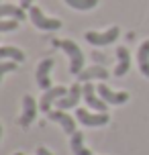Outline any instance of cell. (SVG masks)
<instances>
[{
    "label": "cell",
    "instance_id": "4",
    "mask_svg": "<svg viewBox=\"0 0 149 155\" xmlns=\"http://www.w3.org/2000/svg\"><path fill=\"white\" fill-rule=\"evenodd\" d=\"M76 120L82 123L84 127H104V124H108L110 116L106 112H90L86 108H76Z\"/></svg>",
    "mask_w": 149,
    "mask_h": 155
},
{
    "label": "cell",
    "instance_id": "14",
    "mask_svg": "<svg viewBox=\"0 0 149 155\" xmlns=\"http://www.w3.org/2000/svg\"><path fill=\"white\" fill-rule=\"evenodd\" d=\"M137 63H139V70L145 78H149V39L143 41L139 51H137Z\"/></svg>",
    "mask_w": 149,
    "mask_h": 155
},
{
    "label": "cell",
    "instance_id": "5",
    "mask_svg": "<svg viewBox=\"0 0 149 155\" xmlns=\"http://www.w3.org/2000/svg\"><path fill=\"white\" fill-rule=\"evenodd\" d=\"M82 98H84V102H86L90 108H94L96 112H106V108H108V104L100 98V94H96V86L90 84V82H86L84 88H82Z\"/></svg>",
    "mask_w": 149,
    "mask_h": 155
},
{
    "label": "cell",
    "instance_id": "2",
    "mask_svg": "<svg viewBox=\"0 0 149 155\" xmlns=\"http://www.w3.org/2000/svg\"><path fill=\"white\" fill-rule=\"evenodd\" d=\"M29 18H31V23L41 29V31H57V29H61V21H57V18H49L41 12L39 6H31L29 8Z\"/></svg>",
    "mask_w": 149,
    "mask_h": 155
},
{
    "label": "cell",
    "instance_id": "17",
    "mask_svg": "<svg viewBox=\"0 0 149 155\" xmlns=\"http://www.w3.org/2000/svg\"><path fill=\"white\" fill-rule=\"evenodd\" d=\"M0 57H2V59H12V61H16V63L25 61V53L23 51L16 49V47H8V45H4L2 49H0Z\"/></svg>",
    "mask_w": 149,
    "mask_h": 155
},
{
    "label": "cell",
    "instance_id": "21",
    "mask_svg": "<svg viewBox=\"0 0 149 155\" xmlns=\"http://www.w3.org/2000/svg\"><path fill=\"white\" fill-rule=\"evenodd\" d=\"M37 155H53V153H51L49 149H45V147H39L37 149Z\"/></svg>",
    "mask_w": 149,
    "mask_h": 155
},
{
    "label": "cell",
    "instance_id": "23",
    "mask_svg": "<svg viewBox=\"0 0 149 155\" xmlns=\"http://www.w3.org/2000/svg\"><path fill=\"white\" fill-rule=\"evenodd\" d=\"M15 155H23V153H15Z\"/></svg>",
    "mask_w": 149,
    "mask_h": 155
},
{
    "label": "cell",
    "instance_id": "19",
    "mask_svg": "<svg viewBox=\"0 0 149 155\" xmlns=\"http://www.w3.org/2000/svg\"><path fill=\"white\" fill-rule=\"evenodd\" d=\"M16 29H18V21H16V18H2V23H0V33L16 31Z\"/></svg>",
    "mask_w": 149,
    "mask_h": 155
},
{
    "label": "cell",
    "instance_id": "13",
    "mask_svg": "<svg viewBox=\"0 0 149 155\" xmlns=\"http://www.w3.org/2000/svg\"><path fill=\"white\" fill-rule=\"evenodd\" d=\"M117 68H114V76L123 78L127 71L131 70V55H129V49L127 47H117Z\"/></svg>",
    "mask_w": 149,
    "mask_h": 155
},
{
    "label": "cell",
    "instance_id": "8",
    "mask_svg": "<svg viewBox=\"0 0 149 155\" xmlns=\"http://www.w3.org/2000/svg\"><path fill=\"white\" fill-rule=\"evenodd\" d=\"M37 102H35V98L33 96H25L23 98V114H21V118H18V124L23 127V129H27V127H31L33 120H35V116H37Z\"/></svg>",
    "mask_w": 149,
    "mask_h": 155
},
{
    "label": "cell",
    "instance_id": "6",
    "mask_svg": "<svg viewBox=\"0 0 149 155\" xmlns=\"http://www.w3.org/2000/svg\"><path fill=\"white\" fill-rule=\"evenodd\" d=\"M68 92H70V90H65L63 86H53V88L45 90L43 96H41V100H39V108L47 114L49 110H51V104H55V102L59 100V98H63Z\"/></svg>",
    "mask_w": 149,
    "mask_h": 155
},
{
    "label": "cell",
    "instance_id": "22",
    "mask_svg": "<svg viewBox=\"0 0 149 155\" xmlns=\"http://www.w3.org/2000/svg\"><path fill=\"white\" fill-rule=\"evenodd\" d=\"M21 6H23V8H31L33 6V0H21Z\"/></svg>",
    "mask_w": 149,
    "mask_h": 155
},
{
    "label": "cell",
    "instance_id": "3",
    "mask_svg": "<svg viewBox=\"0 0 149 155\" xmlns=\"http://www.w3.org/2000/svg\"><path fill=\"white\" fill-rule=\"evenodd\" d=\"M118 35H121V29H118V27H110L108 31H104V33L88 31L84 37H86V41L90 43V45H94V47H104V45L114 43V41L118 39Z\"/></svg>",
    "mask_w": 149,
    "mask_h": 155
},
{
    "label": "cell",
    "instance_id": "12",
    "mask_svg": "<svg viewBox=\"0 0 149 155\" xmlns=\"http://www.w3.org/2000/svg\"><path fill=\"white\" fill-rule=\"evenodd\" d=\"M108 70L104 65H90L78 74V82H92V80H108Z\"/></svg>",
    "mask_w": 149,
    "mask_h": 155
},
{
    "label": "cell",
    "instance_id": "18",
    "mask_svg": "<svg viewBox=\"0 0 149 155\" xmlns=\"http://www.w3.org/2000/svg\"><path fill=\"white\" fill-rule=\"evenodd\" d=\"M63 2L76 10H92L94 6H98V0H63Z\"/></svg>",
    "mask_w": 149,
    "mask_h": 155
},
{
    "label": "cell",
    "instance_id": "20",
    "mask_svg": "<svg viewBox=\"0 0 149 155\" xmlns=\"http://www.w3.org/2000/svg\"><path fill=\"white\" fill-rule=\"evenodd\" d=\"M16 70V61H8V59H2V63H0V76L4 78L8 74V71H15Z\"/></svg>",
    "mask_w": 149,
    "mask_h": 155
},
{
    "label": "cell",
    "instance_id": "16",
    "mask_svg": "<svg viewBox=\"0 0 149 155\" xmlns=\"http://www.w3.org/2000/svg\"><path fill=\"white\" fill-rule=\"evenodd\" d=\"M0 16L2 18H16V21H25L27 15H25V8L23 6H15V4H2L0 6Z\"/></svg>",
    "mask_w": 149,
    "mask_h": 155
},
{
    "label": "cell",
    "instance_id": "11",
    "mask_svg": "<svg viewBox=\"0 0 149 155\" xmlns=\"http://www.w3.org/2000/svg\"><path fill=\"white\" fill-rule=\"evenodd\" d=\"M98 94H100V98L106 104H112V106H118V104H125L129 100V92H112L108 86L100 84L98 86Z\"/></svg>",
    "mask_w": 149,
    "mask_h": 155
},
{
    "label": "cell",
    "instance_id": "7",
    "mask_svg": "<svg viewBox=\"0 0 149 155\" xmlns=\"http://www.w3.org/2000/svg\"><path fill=\"white\" fill-rule=\"evenodd\" d=\"M82 88H84V86H80V84L70 86V88H68L70 92L65 94L63 98H59V100L55 102L57 110H70V108H76V106H78V102H80V98H82Z\"/></svg>",
    "mask_w": 149,
    "mask_h": 155
},
{
    "label": "cell",
    "instance_id": "15",
    "mask_svg": "<svg viewBox=\"0 0 149 155\" xmlns=\"http://www.w3.org/2000/svg\"><path fill=\"white\" fill-rule=\"evenodd\" d=\"M70 147H71V153H74V155H92L90 149L84 147V135H82L80 131H76L74 135H71Z\"/></svg>",
    "mask_w": 149,
    "mask_h": 155
},
{
    "label": "cell",
    "instance_id": "9",
    "mask_svg": "<svg viewBox=\"0 0 149 155\" xmlns=\"http://www.w3.org/2000/svg\"><path fill=\"white\" fill-rule=\"evenodd\" d=\"M51 70H53V59H51V57L43 59V61L37 65V74H35V78H37L39 88H43V90L53 88V86H51Z\"/></svg>",
    "mask_w": 149,
    "mask_h": 155
},
{
    "label": "cell",
    "instance_id": "10",
    "mask_svg": "<svg viewBox=\"0 0 149 155\" xmlns=\"http://www.w3.org/2000/svg\"><path fill=\"white\" fill-rule=\"evenodd\" d=\"M47 118L53 120V123H57V124H61V129L65 131V135L71 137V135L76 133V120H74L70 114H65V110H49Z\"/></svg>",
    "mask_w": 149,
    "mask_h": 155
},
{
    "label": "cell",
    "instance_id": "1",
    "mask_svg": "<svg viewBox=\"0 0 149 155\" xmlns=\"http://www.w3.org/2000/svg\"><path fill=\"white\" fill-rule=\"evenodd\" d=\"M59 47H61L63 51H65V55L70 57V71L78 76L80 71L84 70V53H82V49H80L74 41H70V39H63Z\"/></svg>",
    "mask_w": 149,
    "mask_h": 155
}]
</instances>
